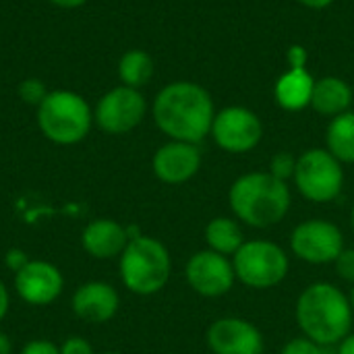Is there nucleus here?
I'll use <instances>...</instances> for the list:
<instances>
[{"label": "nucleus", "mask_w": 354, "mask_h": 354, "mask_svg": "<svg viewBox=\"0 0 354 354\" xmlns=\"http://www.w3.org/2000/svg\"><path fill=\"white\" fill-rule=\"evenodd\" d=\"M326 149L340 164H354V110L330 120L326 131Z\"/></svg>", "instance_id": "nucleus-20"}, {"label": "nucleus", "mask_w": 354, "mask_h": 354, "mask_svg": "<svg viewBox=\"0 0 354 354\" xmlns=\"http://www.w3.org/2000/svg\"><path fill=\"white\" fill-rule=\"evenodd\" d=\"M292 195L288 183L278 180L268 170L247 172L228 189L232 216L251 228L266 230L280 224L290 212Z\"/></svg>", "instance_id": "nucleus-3"}, {"label": "nucleus", "mask_w": 354, "mask_h": 354, "mask_svg": "<svg viewBox=\"0 0 354 354\" xmlns=\"http://www.w3.org/2000/svg\"><path fill=\"white\" fill-rule=\"evenodd\" d=\"M97 354H124V353H116V351H106V353H97Z\"/></svg>", "instance_id": "nucleus-37"}, {"label": "nucleus", "mask_w": 354, "mask_h": 354, "mask_svg": "<svg viewBox=\"0 0 354 354\" xmlns=\"http://www.w3.org/2000/svg\"><path fill=\"white\" fill-rule=\"evenodd\" d=\"M351 226H353V232H354V205H353V209H351Z\"/></svg>", "instance_id": "nucleus-35"}, {"label": "nucleus", "mask_w": 354, "mask_h": 354, "mask_svg": "<svg viewBox=\"0 0 354 354\" xmlns=\"http://www.w3.org/2000/svg\"><path fill=\"white\" fill-rule=\"evenodd\" d=\"M185 280L189 288L203 299H218L234 288L236 274L232 259L212 249L193 253L185 266Z\"/></svg>", "instance_id": "nucleus-11"}, {"label": "nucleus", "mask_w": 354, "mask_h": 354, "mask_svg": "<svg viewBox=\"0 0 354 354\" xmlns=\"http://www.w3.org/2000/svg\"><path fill=\"white\" fill-rule=\"evenodd\" d=\"M344 164H340L328 149L311 147L297 156L295 187L313 203H332L344 189Z\"/></svg>", "instance_id": "nucleus-7"}, {"label": "nucleus", "mask_w": 354, "mask_h": 354, "mask_svg": "<svg viewBox=\"0 0 354 354\" xmlns=\"http://www.w3.org/2000/svg\"><path fill=\"white\" fill-rule=\"evenodd\" d=\"M288 62H290V66H305V62H307V52H305V48L292 46V48L288 50Z\"/></svg>", "instance_id": "nucleus-29"}, {"label": "nucleus", "mask_w": 354, "mask_h": 354, "mask_svg": "<svg viewBox=\"0 0 354 354\" xmlns=\"http://www.w3.org/2000/svg\"><path fill=\"white\" fill-rule=\"evenodd\" d=\"M214 143L226 153H249L263 139L261 118L245 106H226L216 112L212 124Z\"/></svg>", "instance_id": "nucleus-10"}, {"label": "nucleus", "mask_w": 354, "mask_h": 354, "mask_svg": "<svg viewBox=\"0 0 354 354\" xmlns=\"http://www.w3.org/2000/svg\"><path fill=\"white\" fill-rule=\"evenodd\" d=\"M351 305H353V311H354V286H353V292H351Z\"/></svg>", "instance_id": "nucleus-36"}, {"label": "nucleus", "mask_w": 354, "mask_h": 354, "mask_svg": "<svg viewBox=\"0 0 354 354\" xmlns=\"http://www.w3.org/2000/svg\"><path fill=\"white\" fill-rule=\"evenodd\" d=\"M203 236H205L207 249H212L224 257H232L245 243L241 222L236 218H228V216L212 218L205 226Z\"/></svg>", "instance_id": "nucleus-19"}, {"label": "nucleus", "mask_w": 354, "mask_h": 354, "mask_svg": "<svg viewBox=\"0 0 354 354\" xmlns=\"http://www.w3.org/2000/svg\"><path fill=\"white\" fill-rule=\"evenodd\" d=\"M295 319L303 336L319 346H338L353 332L354 311L346 297L332 282H313L297 299Z\"/></svg>", "instance_id": "nucleus-2"}, {"label": "nucleus", "mask_w": 354, "mask_h": 354, "mask_svg": "<svg viewBox=\"0 0 354 354\" xmlns=\"http://www.w3.org/2000/svg\"><path fill=\"white\" fill-rule=\"evenodd\" d=\"M48 2H52L54 6H60V8H79L87 0H48Z\"/></svg>", "instance_id": "nucleus-33"}, {"label": "nucleus", "mask_w": 354, "mask_h": 354, "mask_svg": "<svg viewBox=\"0 0 354 354\" xmlns=\"http://www.w3.org/2000/svg\"><path fill=\"white\" fill-rule=\"evenodd\" d=\"M35 110L37 129L54 145H77L93 127V108L71 89H52Z\"/></svg>", "instance_id": "nucleus-5"}, {"label": "nucleus", "mask_w": 354, "mask_h": 354, "mask_svg": "<svg viewBox=\"0 0 354 354\" xmlns=\"http://www.w3.org/2000/svg\"><path fill=\"white\" fill-rule=\"evenodd\" d=\"M71 309L81 322L89 326H102L116 317L120 309V295L110 282L89 280L73 292Z\"/></svg>", "instance_id": "nucleus-15"}, {"label": "nucleus", "mask_w": 354, "mask_h": 354, "mask_svg": "<svg viewBox=\"0 0 354 354\" xmlns=\"http://www.w3.org/2000/svg\"><path fill=\"white\" fill-rule=\"evenodd\" d=\"M313 87L315 77L307 71V66H290L278 77L274 85V97L282 110L301 112L311 106Z\"/></svg>", "instance_id": "nucleus-17"}, {"label": "nucleus", "mask_w": 354, "mask_h": 354, "mask_svg": "<svg viewBox=\"0 0 354 354\" xmlns=\"http://www.w3.org/2000/svg\"><path fill=\"white\" fill-rule=\"evenodd\" d=\"M295 170H297V156L290 151H278L270 160V168H268V172L272 176H276L278 180H284V183L292 180Z\"/></svg>", "instance_id": "nucleus-23"}, {"label": "nucleus", "mask_w": 354, "mask_h": 354, "mask_svg": "<svg viewBox=\"0 0 354 354\" xmlns=\"http://www.w3.org/2000/svg\"><path fill=\"white\" fill-rule=\"evenodd\" d=\"M299 4L307 6V8H313V10H322V8H328L332 6L336 0H297Z\"/></svg>", "instance_id": "nucleus-31"}, {"label": "nucleus", "mask_w": 354, "mask_h": 354, "mask_svg": "<svg viewBox=\"0 0 354 354\" xmlns=\"http://www.w3.org/2000/svg\"><path fill=\"white\" fill-rule=\"evenodd\" d=\"M60 354H95V351L89 340H85L81 336H68L60 344Z\"/></svg>", "instance_id": "nucleus-26"}, {"label": "nucleus", "mask_w": 354, "mask_h": 354, "mask_svg": "<svg viewBox=\"0 0 354 354\" xmlns=\"http://www.w3.org/2000/svg\"><path fill=\"white\" fill-rule=\"evenodd\" d=\"M147 114V100L141 89L116 85L108 89L93 108V124L106 135H127L135 131Z\"/></svg>", "instance_id": "nucleus-8"}, {"label": "nucleus", "mask_w": 354, "mask_h": 354, "mask_svg": "<svg viewBox=\"0 0 354 354\" xmlns=\"http://www.w3.org/2000/svg\"><path fill=\"white\" fill-rule=\"evenodd\" d=\"M129 241L131 239L127 226L112 218L91 220L81 232V249L97 261L118 259L127 249Z\"/></svg>", "instance_id": "nucleus-16"}, {"label": "nucleus", "mask_w": 354, "mask_h": 354, "mask_svg": "<svg viewBox=\"0 0 354 354\" xmlns=\"http://www.w3.org/2000/svg\"><path fill=\"white\" fill-rule=\"evenodd\" d=\"M116 71H118L120 85L141 89L143 85H147L151 81V77L156 73V64H153V58L145 50L131 48L120 56Z\"/></svg>", "instance_id": "nucleus-21"}, {"label": "nucleus", "mask_w": 354, "mask_h": 354, "mask_svg": "<svg viewBox=\"0 0 354 354\" xmlns=\"http://www.w3.org/2000/svg\"><path fill=\"white\" fill-rule=\"evenodd\" d=\"M338 354H354V332H351V334L338 344Z\"/></svg>", "instance_id": "nucleus-32"}, {"label": "nucleus", "mask_w": 354, "mask_h": 354, "mask_svg": "<svg viewBox=\"0 0 354 354\" xmlns=\"http://www.w3.org/2000/svg\"><path fill=\"white\" fill-rule=\"evenodd\" d=\"M201 149L187 141H168L160 145L151 158V170L164 185H185L197 176L201 168Z\"/></svg>", "instance_id": "nucleus-14"}, {"label": "nucleus", "mask_w": 354, "mask_h": 354, "mask_svg": "<svg viewBox=\"0 0 354 354\" xmlns=\"http://www.w3.org/2000/svg\"><path fill=\"white\" fill-rule=\"evenodd\" d=\"M230 259L236 280L253 290L276 288L286 280L290 272L288 253L278 243L263 239L245 241Z\"/></svg>", "instance_id": "nucleus-6"}, {"label": "nucleus", "mask_w": 354, "mask_h": 354, "mask_svg": "<svg viewBox=\"0 0 354 354\" xmlns=\"http://www.w3.org/2000/svg\"><path fill=\"white\" fill-rule=\"evenodd\" d=\"M0 354H12V340L2 330H0Z\"/></svg>", "instance_id": "nucleus-34"}, {"label": "nucleus", "mask_w": 354, "mask_h": 354, "mask_svg": "<svg viewBox=\"0 0 354 354\" xmlns=\"http://www.w3.org/2000/svg\"><path fill=\"white\" fill-rule=\"evenodd\" d=\"M151 116L168 139L199 145L212 133L216 106L203 85L195 81H172L158 91L151 104Z\"/></svg>", "instance_id": "nucleus-1"}, {"label": "nucleus", "mask_w": 354, "mask_h": 354, "mask_svg": "<svg viewBox=\"0 0 354 354\" xmlns=\"http://www.w3.org/2000/svg\"><path fill=\"white\" fill-rule=\"evenodd\" d=\"M118 274L122 286L137 297H153L162 292L172 276V257L168 247L147 234L129 241L118 257Z\"/></svg>", "instance_id": "nucleus-4"}, {"label": "nucleus", "mask_w": 354, "mask_h": 354, "mask_svg": "<svg viewBox=\"0 0 354 354\" xmlns=\"http://www.w3.org/2000/svg\"><path fill=\"white\" fill-rule=\"evenodd\" d=\"M344 247L342 230L330 220L311 218L297 224L290 232L292 255L311 266L334 263Z\"/></svg>", "instance_id": "nucleus-9"}, {"label": "nucleus", "mask_w": 354, "mask_h": 354, "mask_svg": "<svg viewBox=\"0 0 354 354\" xmlns=\"http://www.w3.org/2000/svg\"><path fill=\"white\" fill-rule=\"evenodd\" d=\"M12 286L25 305L48 307L60 299L64 290V276L58 266L44 259H31L12 276Z\"/></svg>", "instance_id": "nucleus-12"}, {"label": "nucleus", "mask_w": 354, "mask_h": 354, "mask_svg": "<svg viewBox=\"0 0 354 354\" xmlns=\"http://www.w3.org/2000/svg\"><path fill=\"white\" fill-rule=\"evenodd\" d=\"M280 354H324V346L309 340L307 336H297L282 346Z\"/></svg>", "instance_id": "nucleus-24"}, {"label": "nucleus", "mask_w": 354, "mask_h": 354, "mask_svg": "<svg viewBox=\"0 0 354 354\" xmlns=\"http://www.w3.org/2000/svg\"><path fill=\"white\" fill-rule=\"evenodd\" d=\"M353 100L354 91L346 79L336 77V75H326L322 79H315L309 108H313L319 116H326L332 120L348 112L353 106Z\"/></svg>", "instance_id": "nucleus-18"}, {"label": "nucleus", "mask_w": 354, "mask_h": 354, "mask_svg": "<svg viewBox=\"0 0 354 354\" xmlns=\"http://www.w3.org/2000/svg\"><path fill=\"white\" fill-rule=\"evenodd\" d=\"M207 348L214 354H263V334L243 317H220L205 334Z\"/></svg>", "instance_id": "nucleus-13"}, {"label": "nucleus", "mask_w": 354, "mask_h": 354, "mask_svg": "<svg viewBox=\"0 0 354 354\" xmlns=\"http://www.w3.org/2000/svg\"><path fill=\"white\" fill-rule=\"evenodd\" d=\"M17 93H19V97H21L23 104L35 106V108H37V106L46 100V95L50 93V89L46 87V83H44L41 79L29 77V79H23V81L19 83Z\"/></svg>", "instance_id": "nucleus-22"}, {"label": "nucleus", "mask_w": 354, "mask_h": 354, "mask_svg": "<svg viewBox=\"0 0 354 354\" xmlns=\"http://www.w3.org/2000/svg\"><path fill=\"white\" fill-rule=\"evenodd\" d=\"M19 354H60V346L54 344L52 340H44V338H37V340H29L23 344V348L19 351Z\"/></svg>", "instance_id": "nucleus-27"}, {"label": "nucleus", "mask_w": 354, "mask_h": 354, "mask_svg": "<svg viewBox=\"0 0 354 354\" xmlns=\"http://www.w3.org/2000/svg\"><path fill=\"white\" fill-rule=\"evenodd\" d=\"M8 309H10V292L6 284L0 280V322H4V317L8 315Z\"/></svg>", "instance_id": "nucleus-30"}, {"label": "nucleus", "mask_w": 354, "mask_h": 354, "mask_svg": "<svg viewBox=\"0 0 354 354\" xmlns=\"http://www.w3.org/2000/svg\"><path fill=\"white\" fill-rule=\"evenodd\" d=\"M334 270H336L338 278H342L344 282L354 286V247H344L342 249V253L334 261Z\"/></svg>", "instance_id": "nucleus-25"}, {"label": "nucleus", "mask_w": 354, "mask_h": 354, "mask_svg": "<svg viewBox=\"0 0 354 354\" xmlns=\"http://www.w3.org/2000/svg\"><path fill=\"white\" fill-rule=\"evenodd\" d=\"M29 261H31V257H29L23 249H19V247L8 249L6 255H4V266L12 272V276H15L17 272H21Z\"/></svg>", "instance_id": "nucleus-28"}]
</instances>
